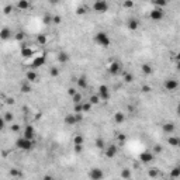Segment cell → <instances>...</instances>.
I'll use <instances>...</instances> for the list:
<instances>
[{
    "label": "cell",
    "instance_id": "816d5d0a",
    "mask_svg": "<svg viewBox=\"0 0 180 180\" xmlns=\"http://www.w3.org/2000/svg\"><path fill=\"white\" fill-rule=\"evenodd\" d=\"M142 89H144V92H151V87H149V86H144Z\"/></svg>",
    "mask_w": 180,
    "mask_h": 180
},
{
    "label": "cell",
    "instance_id": "b9f144b4",
    "mask_svg": "<svg viewBox=\"0 0 180 180\" xmlns=\"http://www.w3.org/2000/svg\"><path fill=\"white\" fill-rule=\"evenodd\" d=\"M52 23H54V24H59V23H61V17H59V16H54V17H52Z\"/></svg>",
    "mask_w": 180,
    "mask_h": 180
},
{
    "label": "cell",
    "instance_id": "3957f363",
    "mask_svg": "<svg viewBox=\"0 0 180 180\" xmlns=\"http://www.w3.org/2000/svg\"><path fill=\"white\" fill-rule=\"evenodd\" d=\"M92 7H93V10L96 13H106L108 10V3L106 0H97V1L93 3Z\"/></svg>",
    "mask_w": 180,
    "mask_h": 180
},
{
    "label": "cell",
    "instance_id": "e575fe53",
    "mask_svg": "<svg viewBox=\"0 0 180 180\" xmlns=\"http://www.w3.org/2000/svg\"><path fill=\"white\" fill-rule=\"evenodd\" d=\"M49 73H51L52 78H56V76H59V69H58L56 66H52L51 70H49Z\"/></svg>",
    "mask_w": 180,
    "mask_h": 180
},
{
    "label": "cell",
    "instance_id": "ba28073f",
    "mask_svg": "<svg viewBox=\"0 0 180 180\" xmlns=\"http://www.w3.org/2000/svg\"><path fill=\"white\" fill-rule=\"evenodd\" d=\"M21 137L25 138V139L34 141V138H35V130H34L33 125H25L24 130H23V135H21Z\"/></svg>",
    "mask_w": 180,
    "mask_h": 180
},
{
    "label": "cell",
    "instance_id": "603a6c76",
    "mask_svg": "<svg viewBox=\"0 0 180 180\" xmlns=\"http://www.w3.org/2000/svg\"><path fill=\"white\" fill-rule=\"evenodd\" d=\"M159 175H161L159 169H156V167H151V169H148V176H149L151 179H156Z\"/></svg>",
    "mask_w": 180,
    "mask_h": 180
},
{
    "label": "cell",
    "instance_id": "484cf974",
    "mask_svg": "<svg viewBox=\"0 0 180 180\" xmlns=\"http://www.w3.org/2000/svg\"><path fill=\"white\" fill-rule=\"evenodd\" d=\"M121 177L125 180H130L131 179V170L128 169V167H125V169H122V172H121Z\"/></svg>",
    "mask_w": 180,
    "mask_h": 180
},
{
    "label": "cell",
    "instance_id": "cb8c5ba5",
    "mask_svg": "<svg viewBox=\"0 0 180 180\" xmlns=\"http://www.w3.org/2000/svg\"><path fill=\"white\" fill-rule=\"evenodd\" d=\"M47 41H48V38H47L45 34H38V35H37V44H38V45H45Z\"/></svg>",
    "mask_w": 180,
    "mask_h": 180
},
{
    "label": "cell",
    "instance_id": "52a82bcc",
    "mask_svg": "<svg viewBox=\"0 0 180 180\" xmlns=\"http://www.w3.org/2000/svg\"><path fill=\"white\" fill-rule=\"evenodd\" d=\"M45 55H39V56H34V61L31 62V65H30V68H31V70H34V69H38V68H41V66L45 65Z\"/></svg>",
    "mask_w": 180,
    "mask_h": 180
},
{
    "label": "cell",
    "instance_id": "ee69618b",
    "mask_svg": "<svg viewBox=\"0 0 180 180\" xmlns=\"http://www.w3.org/2000/svg\"><path fill=\"white\" fill-rule=\"evenodd\" d=\"M78 92H79V90H78L76 87H70V89H69V94H70V96H73V94H76Z\"/></svg>",
    "mask_w": 180,
    "mask_h": 180
},
{
    "label": "cell",
    "instance_id": "9a60e30c",
    "mask_svg": "<svg viewBox=\"0 0 180 180\" xmlns=\"http://www.w3.org/2000/svg\"><path fill=\"white\" fill-rule=\"evenodd\" d=\"M153 159H155V155L152 152H144L141 155V162H144V163H151Z\"/></svg>",
    "mask_w": 180,
    "mask_h": 180
},
{
    "label": "cell",
    "instance_id": "7402d4cb",
    "mask_svg": "<svg viewBox=\"0 0 180 180\" xmlns=\"http://www.w3.org/2000/svg\"><path fill=\"white\" fill-rule=\"evenodd\" d=\"M76 84H78V89L79 90H83V89H86L87 87V79L82 76V78H79L78 80H76Z\"/></svg>",
    "mask_w": 180,
    "mask_h": 180
},
{
    "label": "cell",
    "instance_id": "d6986e66",
    "mask_svg": "<svg viewBox=\"0 0 180 180\" xmlns=\"http://www.w3.org/2000/svg\"><path fill=\"white\" fill-rule=\"evenodd\" d=\"M113 120H114L115 124H122L125 121V114L122 111H117L114 114V117H113Z\"/></svg>",
    "mask_w": 180,
    "mask_h": 180
},
{
    "label": "cell",
    "instance_id": "8d00e7d4",
    "mask_svg": "<svg viewBox=\"0 0 180 180\" xmlns=\"http://www.w3.org/2000/svg\"><path fill=\"white\" fill-rule=\"evenodd\" d=\"M10 176H13V177H18V176H21V172H20L18 169L14 167V169H11V170H10Z\"/></svg>",
    "mask_w": 180,
    "mask_h": 180
},
{
    "label": "cell",
    "instance_id": "44dd1931",
    "mask_svg": "<svg viewBox=\"0 0 180 180\" xmlns=\"http://www.w3.org/2000/svg\"><path fill=\"white\" fill-rule=\"evenodd\" d=\"M167 142H169V145L170 147H179L180 144V139L179 137H176V135H169V138H167Z\"/></svg>",
    "mask_w": 180,
    "mask_h": 180
},
{
    "label": "cell",
    "instance_id": "7dc6e473",
    "mask_svg": "<svg viewBox=\"0 0 180 180\" xmlns=\"http://www.w3.org/2000/svg\"><path fill=\"white\" fill-rule=\"evenodd\" d=\"M11 10H13V6H6V7H4V13H6V14H9Z\"/></svg>",
    "mask_w": 180,
    "mask_h": 180
},
{
    "label": "cell",
    "instance_id": "8fae6325",
    "mask_svg": "<svg viewBox=\"0 0 180 180\" xmlns=\"http://www.w3.org/2000/svg\"><path fill=\"white\" fill-rule=\"evenodd\" d=\"M117 152H118V147L117 145H107V147L104 148V155H106V158H114L115 155H117Z\"/></svg>",
    "mask_w": 180,
    "mask_h": 180
},
{
    "label": "cell",
    "instance_id": "4316f807",
    "mask_svg": "<svg viewBox=\"0 0 180 180\" xmlns=\"http://www.w3.org/2000/svg\"><path fill=\"white\" fill-rule=\"evenodd\" d=\"M142 73L149 76V75L152 73V66L149 65V64H144V65H142Z\"/></svg>",
    "mask_w": 180,
    "mask_h": 180
},
{
    "label": "cell",
    "instance_id": "bcb514c9",
    "mask_svg": "<svg viewBox=\"0 0 180 180\" xmlns=\"http://www.w3.org/2000/svg\"><path fill=\"white\" fill-rule=\"evenodd\" d=\"M83 151V145H75V152H82Z\"/></svg>",
    "mask_w": 180,
    "mask_h": 180
},
{
    "label": "cell",
    "instance_id": "f546056e",
    "mask_svg": "<svg viewBox=\"0 0 180 180\" xmlns=\"http://www.w3.org/2000/svg\"><path fill=\"white\" fill-rule=\"evenodd\" d=\"M89 103H90L92 106H97L98 103H100V98H98L97 94H92L90 98H89Z\"/></svg>",
    "mask_w": 180,
    "mask_h": 180
},
{
    "label": "cell",
    "instance_id": "d6a6232c",
    "mask_svg": "<svg viewBox=\"0 0 180 180\" xmlns=\"http://www.w3.org/2000/svg\"><path fill=\"white\" fill-rule=\"evenodd\" d=\"M180 176V169L176 166V167H173V170H172V173H170V177L172 179H177Z\"/></svg>",
    "mask_w": 180,
    "mask_h": 180
},
{
    "label": "cell",
    "instance_id": "8992f818",
    "mask_svg": "<svg viewBox=\"0 0 180 180\" xmlns=\"http://www.w3.org/2000/svg\"><path fill=\"white\" fill-rule=\"evenodd\" d=\"M89 177H90V180H101L104 177V172L98 167H92L89 170Z\"/></svg>",
    "mask_w": 180,
    "mask_h": 180
},
{
    "label": "cell",
    "instance_id": "f6af8a7d",
    "mask_svg": "<svg viewBox=\"0 0 180 180\" xmlns=\"http://www.w3.org/2000/svg\"><path fill=\"white\" fill-rule=\"evenodd\" d=\"M122 6L130 9V7H132V6H134V3H132V1H124V3H122Z\"/></svg>",
    "mask_w": 180,
    "mask_h": 180
},
{
    "label": "cell",
    "instance_id": "836d02e7",
    "mask_svg": "<svg viewBox=\"0 0 180 180\" xmlns=\"http://www.w3.org/2000/svg\"><path fill=\"white\" fill-rule=\"evenodd\" d=\"M83 141H84V139H83L82 135H76V137L73 138V144H75V145H83Z\"/></svg>",
    "mask_w": 180,
    "mask_h": 180
},
{
    "label": "cell",
    "instance_id": "681fc988",
    "mask_svg": "<svg viewBox=\"0 0 180 180\" xmlns=\"http://www.w3.org/2000/svg\"><path fill=\"white\" fill-rule=\"evenodd\" d=\"M118 139H120V142H125V135H122V134H120V137H118Z\"/></svg>",
    "mask_w": 180,
    "mask_h": 180
},
{
    "label": "cell",
    "instance_id": "1f68e13d",
    "mask_svg": "<svg viewBox=\"0 0 180 180\" xmlns=\"http://www.w3.org/2000/svg\"><path fill=\"white\" fill-rule=\"evenodd\" d=\"M96 148H98V149H104L106 148V142H104L103 138H97L96 139Z\"/></svg>",
    "mask_w": 180,
    "mask_h": 180
},
{
    "label": "cell",
    "instance_id": "ab89813d",
    "mask_svg": "<svg viewBox=\"0 0 180 180\" xmlns=\"http://www.w3.org/2000/svg\"><path fill=\"white\" fill-rule=\"evenodd\" d=\"M10 130H11L13 132L20 131V125H18V124H11V125H10Z\"/></svg>",
    "mask_w": 180,
    "mask_h": 180
},
{
    "label": "cell",
    "instance_id": "e0dca14e",
    "mask_svg": "<svg viewBox=\"0 0 180 180\" xmlns=\"http://www.w3.org/2000/svg\"><path fill=\"white\" fill-rule=\"evenodd\" d=\"M175 130H176V125H175L173 122H166V124H163V132L165 134L173 135Z\"/></svg>",
    "mask_w": 180,
    "mask_h": 180
},
{
    "label": "cell",
    "instance_id": "6da1fadb",
    "mask_svg": "<svg viewBox=\"0 0 180 180\" xmlns=\"http://www.w3.org/2000/svg\"><path fill=\"white\" fill-rule=\"evenodd\" d=\"M94 42L100 47H103V48H108L110 44H111V38L108 37V34L106 31H98L94 35Z\"/></svg>",
    "mask_w": 180,
    "mask_h": 180
},
{
    "label": "cell",
    "instance_id": "ffe728a7",
    "mask_svg": "<svg viewBox=\"0 0 180 180\" xmlns=\"http://www.w3.org/2000/svg\"><path fill=\"white\" fill-rule=\"evenodd\" d=\"M128 28H130L131 31H137V30L139 28V20H138V18H131V20L128 21Z\"/></svg>",
    "mask_w": 180,
    "mask_h": 180
},
{
    "label": "cell",
    "instance_id": "9c48e42d",
    "mask_svg": "<svg viewBox=\"0 0 180 180\" xmlns=\"http://www.w3.org/2000/svg\"><path fill=\"white\" fill-rule=\"evenodd\" d=\"M163 87H165V90L175 92V90H177V87H179V82H177L176 79H166L163 83Z\"/></svg>",
    "mask_w": 180,
    "mask_h": 180
},
{
    "label": "cell",
    "instance_id": "d590c367",
    "mask_svg": "<svg viewBox=\"0 0 180 180\" xmlns=\"http://www.w3.org/2000/svg\"><path fill=\"white\" fill-rule=\"evenodd\" d=\"M3 118H4V121H6V124H9V122H11V121H13V118H14V115L11 114V113H6V115H4Z\"/></svg>",
    "mask_w": 180,
    "mask_h": 180
},
{
    "label": "cell",
    "instance_id": "4fadbf2b",
    "mask_svg": "<svg viewBox=\"0 0 180 180\" xmlns=\"http://www.w3.org/2000/svg\"><path fill=\"white\" fill-rule=\"evenodd\" d=\"M21 55H23L24 58H31V56H34V48L30 47V45H23Z\"/></svg>",
    "mask_w": 180,
    "mask_h": 180
},
{
    "label": "cell",
    "instance_id": "74e56055",
    "mask_svg": "<svg viewBox=\"0 0 180 180\" xmlns=\"http://www.w3.org/2000/svg\"><path fill=\"white\" fill-rule=\"evenodd\" d=\"M87 10H89V9H87V6H86V4H83V6H80V7L78 9V14H84Z\"/></svg>",
    "mask_w": 180,
    "mask_h": 180
},
{
    "label": "cell",
    "instance_id": "f1b7e54d",
    "mask_svg": "<svg viewBox=\"0 0 180 180\" xmlns=\"http://www.w3.org/2000/svg\"><path fill=\"white\" fill-rule=\"evenodd\" d=\"M92 107H93V106H92L89 101H82V113H87V111H90Z\"/></svg>",
    "mask_w": 180,
    "mask_h": 180
},
{
    "label": "cell",
    "instance_id": "4dcf8cb0",
    "mask_svg": "<svg viewBox=\"0 0 180 180\" xmlns=\"http://www.w3.org/2000/svg\"><path fill=\"white\" fill-rule=\"evenodd\" d=\"M72 100H73V103H75V104H79V103H82V101H83V97H82V94L78 92L76 94H73V96H72Z\"/></svg>",
    "mask_w": 180,
    "mask_h": 180
},
{
    "label": "cell",
    "instance_id": "ac0fdd59",
    "mask_svg": "<svg viewBox=\"0 0 180 180\" xmlns=\"http://www.w3.org/2000/svg\"><path fill=\"white\" fill-rule=\"evenodd\" d=\"M56 59H58V62H59V64H62V65H64V64H66V62H69V54L62 51V52H59V54H58Z\"/></svg>",
    "mask_w": 180,
    "mask_h": 180
},
{
    "label": "cell",
    "instance_id": "5b68a950",
    "mask_svg": "<svg viewBox=\"0 0 180 180\" xmlns=\"http://www.w3.org/2000/svg\"><path fill=\"white\" fill-rule=\"evenodd\" d=\"M149 17H151L152 21H161V20L165 17L163 9H156V7L152 9V10L149 11Z\"/></svg>",
    "mask_w": 180,
    "mask_h": 180
},
{
    "label": "cell",
    "instance_id": "7a4b0ae2",
    "mask_svg": "<svg viewBox=\"0 0 180 180\" xmlns=\"http://www.w3.org/2000/svg\"><path fill=\"white\" fill-rule=\"evenodd\" d=\"M16 147L21 151H31L34 148V141H30V139H25L23 137H20L16 142Z\"/></svg>",
    "mask_w": 180,
    "mask_h": 180
},
{
    "label": "cell",
    "instance_id": "60d3db41",
    "mask_svg": "<svg viewBox=\"0 0 180 180\" xmlns=\"http://www.w3.org/2000/svg\"><path fill=\"white\" fill-rule=\"evenodd\" d=\"M162 151H163V148L161 147V145H155V148H153V152H155V153H161Z\"/></svg>",
    "mask_w": 180,
    "mask_h": 180
},
{
    "label": "cell",
    "instance_id": "f35d334b",
    "mask_svg": "<svg viewBox=\"0 0 180 180\" xmlns=\"http://www.w3.org/2000/svg\"><path fill=\"white\" fill-rule=\"evenodd\" d=\"M124 80H125L127 83L132 82V75H131V73H127V72H124Z\"/></svg>",
    "mask_w": 180,
    "mask_h": 180
},
{
    "label": "cell",
    "instance_id": "d4e9b609",
    "mask_svg": "<svg viewBox=\"0 0 180 180\" xmlns=\"http://www.w3.org/2000/svg\"><path fill=\"white\" fill-rule=\"evenodd\" d=\"M30 6H31V3H30V1H24V0L17 3V7H18L20 10H27Z\"/></svg>",
    "mask_w": 180,
    "mask_h": 180
},
{
    "label": "cell",
    "instance_id": "f907efd6",
    "mask_svg": "<svg viewBox=\"0 0 180 180\" xmlns=\"http://www.w3.org/2000/svg\"><path fill=\"white\" fill-rule=\"evenodd\" d=\"M42 180H55V179H54L52 176H49V175H47V176H44V179H42Z\"/></svg>",
    "mask_w": 180,
    "mask_h": 180
},
{
    "label": "cell",
    "instance_id": "c3c4849f",
    "mask_svg": "<svg viewBox=\"0 0 180 180\" xmlns=\"http://www.w3.org/2000/svg\"><path fill=\"white\" fill-rule=\"evenodd\" d=\"M16 38H17V39H18V41H21V39L24 38V34H23V33H17Z\"/></svg>",
    "mask_w": 180,
    "mask_h": 180
},
{
    "label": "cell",
    "instance_id": "7c38bea8",
    "mask_svg": "<svg viewBox=\"0 0 180 180\" xmlns=\"http://www.w3.org/2000/svg\"><path fill=\"white\" fill-rule=\"evenodd\" d=\"M122 69H121V64L120 62H117V61H114V62H111L110 65H108V72L111 73V75H118L120 72H121Z\"/></svg>",
    "mask_w": 180,
    "mask_h": 180
},
{
    "label": "cell",
    "instance_id": "7bdbcfd3",
    "mask_svg": "<svg viewBox=\"0 0 180 180\" xmlns=\"http://www.w3.org/2000/svg\"><path fill=\"white\" fill-rule=\"evenodd\" d=\"M4 127H6V121H4V118H3V117H0V131H1V130H4Z\"/></svg>",
    "mask_w": 180,
    "mask_h": 180
},
{
    "label": "cell",
    "instance_id": "2e32d148",
    "mask_svg": "<svg viewBox=\"0 0 180 180\" xmlns=\"http://www.w3.org/2000/svg\"><path fill=\"white\" fill-rule=\"evenodd\" d=\"M25 79H27V82L28 83H33V82H37V79H38V75H37V72L35 70H28L27 73H25Z\"/></svg>",
    "mask_w": 180,
    "mask_h": 180
},
{
    "label": "cell",
    "instance_id": "277c9868",
    "mask_svg": "<svg viewBox=\"0 0 180 180\" xmlns=\"http://www.w3.org/2000/svg\"><path fill=\"white\" fill-rule=\"evenodd\" d=\"M97 96H98V98H100V101H107V100L110 98V96H111V93H110L108 87H107L106 84H103V86L98 87Z\"/></svg>",
    "mask_w": 180,
    "mask_h": 180
},
{
    "label": "cell",
    "instance_id": "f5cc1de1",
    "mask_svg": "<svg viewBox=\"0 0 180 180\" xmlns=\"http://www.w3.org/2000/svg\"><path fill=\"white\" fill-rule=\"evenodd\" d=\"M1 98H3V97H1V96H0V101H1Z\"/></svg>",
    "mask_w": 180,
    "mask_h": 180
},
{
    "label": "cell",
    "instance_id": "5bb4252c",
    "mask_svg": "<svg viewBox=\"0 0 180 180\" xmlns=\"http://www.w3.org/2000/svg\"><path fill=\"white\" fill-rule=\"evenodd\" d=\"M11 30L10 28H7V27H4V28H1L0 30V39H3V41H7V39H10L11 38Z\"/></svg>",
    "mask_w": 180,
    "mask_h": 180
},
{
    "label": "cell",
    "instance_id": "30bf717a",
    "mask_svg": "<svg viewBox=\"0 0 180 180\" xmlns=\"http://www.w3.org/2000/svg\"><path fill=\"white\" fill-rule=\"evenodd\" d=\"M80 120H82V114H76V113L68 114L65 117V122L68 125H75V124H78Z\"/></svg>",
    "mask_w": 180,
    "mask_h": 180
},
{
    "label": "cell",
    "instance_id": "83f0119b",
    "mask_svg": "<svg viewBox=\"0 0 180 180\" xmlns=\"http://www.w3.org/2000/svg\"><path fill=\"white\" fill-rule=\"evenodd\" d=\"M21 92H24V93H30V92H31V83H28V82L21 83Z\"/></svg>",
    "mask_w": 180,
    "mask_h": 180
},
{
    "label": "cell",
    "instance_id": "db71d44e",
    "mask_svg": "<svg viewBox=\"0 0 180 180\" xmlns=\"http://www.w3.org/2000/svg\"><path fill=\"white\" fill-rule=\"evenodd\" d=\"M130 180H131V179H130Z\"/></svg>",
    "mask_w": 180,
    "mask_h": 180
}]
</instances>
